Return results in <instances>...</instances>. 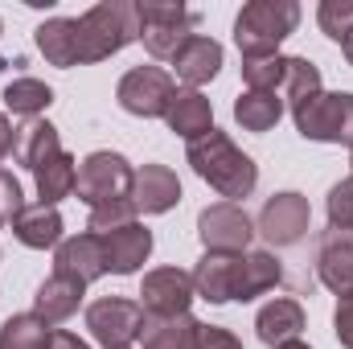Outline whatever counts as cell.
<instances>
[{
	"mask_svg": "<svg viewBox=\"0 0 353 349\" xmlns=\"http://www.w3.org/2000/svg\"><path fill=\"white\" fill-rule=\"evenodd\" d=\"M50 341H54V329L33 312L8 317L0 325V349H50Z\"/></svg>",
	"mask_w": 353,
	"mask_h": 349,
	"instance_id": "83f0119b",
	"label": "cell"
},
{
	"mask_svg": "<svg viewBox=\"0 0 353 349\" xmlns=\"http://www.w3.org/2000/svg\"><path fill=\"white\" fill-rule=\"evenodd\" d=\"M83 296H87V283H79V279L54 271V275L37 288V296H33V317H41L46 325H62V321H70V317L79 312Z\"/></svg>",
	"mask_w": 353,
	"mask_h": 349,
	"instance_id": "ac0fdd59",
	"label": "cell"
},
{
	"mask_svg": "<svg viewBox=\"0 0 353 349\" xmlns=\"http://www.w3.org/2000/svg\"><path fill=\"white\" fill-rule=\"evenodd\" d=\"M50 103H54V90L46 87L41 79H12V83L4 87V107H8L12 115L37 119Z\"/></svg>",
	"mask_w": 353,
	"mask_h": 349,
	"instance_id": "f1b7e54d",
	"label": "cell"
},
{
	"mask_svg": "<svg viewBox=\"0 0 353 349\" xmlns=\"http://www.w3.org/2000/svg\"><path fill=\"white\" fill-rule=\"evenodd\" d=\"M300 25V4L296 0H251L234 17V41L243 58H267L279 54V41L292 37Z\"/></svg>",
	"mask_w": 353,
	"mask_h": 349,
	"instance_id": "3957f363",
	"label": "cell"
},
{
	"mask_svg": "<svg viewBox=\"0 0 353 349\" xmlns=\"http://www.w3.org/2000/svg\"><path fill=\"white\" fill-rule=\"evenodd\" d=\"M144 308L140 300H123V296H103L87 308V329L103 349H128L140 341L144 333Z\"/></svg>",
	"mask_w": 353,
	"mask_h": 349,
	"instance_id": "52a82bcc",
	"label": "cell"
},
{
	"mask_svg": "<svg viewBox=\"0 0 353 349\" xmlns=\"http://www.w3.org/2000/svg\"><path fill=\"white\" fill-rule=\"evenodd\" d=\"M197 333H201V321H193L189 312L173 317V321H144V333L140 341L144 349H197Z\"/></svg>",
	"mask_w": 353,
	"mask_h": 349,
	"instance_id": "484cf974",
	"label": "cell"
},
{
	"mask_svg": "<svg viewBox=\"0 0 353 349\" xmlns=\"http://www.w3.org/2000/svg\"><path fill=\"white\" fill-rule=\"evenodd\" d=\"M333 333L345 349H353V288L337 296V312H333Z\"/></svg>",
	"mask_w": 353,
	"mask_h": 349,
	"instance_id": "d590c367",
	"label": "cell"
},
{
	"mask_svg": "<svg viewBox=\"0 0 353 349\" xmlns=\"http://www.w3.org/2000/svg\"><path fill=\"white\" fill-rule=\"evenodd\" d=\"M275 349H312V346H304V341L296 337V341H283V346H275Z\"/></svg>",
	"mask_w": 353,
	"mask_h": 349,
	"instance_id": "60d3db41",
	"label": "cell"
},
{
	"mask_svg": "<svg viewBox=\"0 0 353 349\" xmlns=\"http://www.w3.org/2000/svg\"><path fill=\"white\" fill-rule=\"evenodd\" d=\"M279 279H283V271H279V259H275L271 251H251V255H243V263H239L234 300H239V304H247V300H255V296L271 292Z\"/></svg>",
	"mask_w": 353,
	"mask_h": 349,
	"instance_id": "cb8c5ba5",
	"label": "cell"
},
{
	"mask_svg": "<svg viewBox=\"0 0 353 349\" xmlns=\"http://www.w3.org/2000/svg\"><path fill=\"white\" fill-rule=\"evenodd\" d=\"M197 349H243V341H239L230 329H218V325H201V333H197Z\"/></svg>",
	"mask_w": 353,
	"mask_h": 349,
	"instance_id": "8d00e7d4",
	"label": "cell"
},
{
	"mask_svg": "<svg viewBox=\"0 0 353 349\" xmlns=\"http://www.w3.org/2000/svg\"><path fill=\"white\" fill-rule=\"evenodd\" d=\"M255 329H259V341L271 346V349L283 346V341H296L300 329H304V308H300V300L279 296V300L263 304L259 317H255Z\"/></svg>",
	"mask_w": 353,
	"mask_h": 349,
	"instance_id": "7402d4cb",
	"label": "cell"
},
{
	"mask_svg": "<svg viewBox=\"0 0 353 349\" xmlns=\"http://www.w3.org/2000/svg\"><path fill=\"white\" fill-rule=\"evenodd\" d=\"M316 21H321V29H325L333 41H345L353 33V4L350 0H321Z\"/></svg>",
	"mask_w": 353,
	"mask_h": 349,
	"instance_id": "1f68e13d",
	"label": "cell"
},
{
	"mask_svg": "<svg viewBox=\"0 0 353 349\" xmlns=\"http://www.w3.org/2000/svg\"><path fill=\"white\" fill-rule=\"evenodd\" d=\"M173 70L189 90L205 87V83L218 79V70H222V46H218L214 37H205V33H193V37L173 54Z\"/></svg>",
	"mask_w": 353,
	"mask_h": 349,
	"instance_id": "9a60e30c",
	"label": "cell"
},
{
	"mask_svg": "<svg viewBox=\"0 0 353 349\" xmlns=\"http://www.w3.org/2000/svg\"><path fill=\"white\" fill-rule=\"evenodd\" d=\"M165 123H169V132L181 136V140H197V136H205L214 128V107H210V99L201 90L185 87L173 94V103L165 111Z\"/></svg>",
	"mask_w": 353,
	"mask_h": 349,
	"instance_id": "ffe728a7",
	"label": "cell"
},
{
	"mask_svg": "<svg viewBox=\"0 0 353 349\" xmlns=\"http://www.w3.org/2000/svg\"><path fill=\"white\" fill-rule=\"evenodd\" d=\"M341 50H345V62H350V66H353V33H350V37H345V41H341Z\"/></svg>",
	"mask_w": 353,
	"mask_h": 349,
	"instance_id": "ab89813d",
	"label": "cell"
},
{
	"mask_svg": "<svg viewBox=\"0 0 353 349\" xmlns=\"http://www.w3.org/2000/svg\"><path fill=\"white\" fill-rule=\"evenodd\" d=\"M12 148H17V132H12V123H8V119L0 115V161H4V157H8Z\"/></svg>",
	"mask_w": 353,
	"mask_h": 349,
	"instance_id": "f35d334b",
	"label": "cell"
},
{
	"mask_svg": "<svg viewBox=\"0 0 353 349\" xmlns=\"http://www.w3.org/2000/svg\"><path fill=\"white\" fill-rule=\"evenodd\" d=\"M132 181H136V169L128 165V157H119V152H90L87 161L79 165L74 193H79L83 206L99 210L107 201L132 197Z\"/></svg>",
	"mask_w": 353,
	"mask_h": 349,
	"instance_id": "8992f818",
	"label": "cell"
},
{
	"mask_svg": "<svg viewBox=\"0 0 353 349\" xmlns=\"http://www.w3.org/2000/svg\"><path fill=\"white\" fill-rule=\"evenodd\" d=\"M173 94H176L173 79H169V70H161V66H136V70H128V74L119 79V87H115L119 107H123L128 115H140V119H165Z\"/></svg>",
	"mask_w": 353,
	"mask_h": 349,
	"instance_id": "ba28073f",
	"label": "cell"
},
{
	"mask_svg": "<svg viewBox=\"0 0 353 349\" xmlns=\"http://www.w3.org/2000/svg\"><path fill=\"white\" fill-rule=\"evenodd\" d=\"M128 222H136V206H132V197H123V201H107V206L90 210L87 230H90V235H107V230L128 226Z\"/></svg>",
	"mask_w": 353,
	"mask_h": 349,
	"instance_id": "d6a6232c",
	"label": "cell"
},
{
	"mask_svg": "<svg viewBox=\"0 0 353 349\" xmlns=\"http://www.w3.org/2000/svg\"><path fill=\"white\" fill-rule=\"evenodd\" d=\"M350 173H353V152H350Z\"/></svg>",
	"mask_w": 353,
	"mask_h": 349,
	"instance_id": "b9f144b4",
	"label": "cell"
},
{
	"mask_svg": "<svg viewBox=\"0 0 353 349\" xmlns=\"http://www.w3.org/2000/svg\"><path fill=\"white\" fill-rule=\"evenodd\" d=\"M181 201V181L169 165H144L132 181V206L144 214H169Z\"/></svg>",
	"mask_w": 353,
	"mask_h": 349,
	"instance_id": "e0dca14e",
	"label": "cell"
},
{
	"mask_svg": "<svg viewBox=\"0 0 353 349\" xmlns=\"http://www.w3.org/2000/svg\"><path fill=\"white\" fill-rule=\"evenodd\" d=\"M54 271L58 275H70L79 283H94L99 275H107V263H103V243L99 235H70L54 247Z\"/></svg>",
	"mask_w": 353,
	"mask_h": 349,
	"instance_id": "4fadbf2b",
	"label": "cell"
},
{
	"mask_svg": "<svg viewBox=\"0 0 353 349\" xmlns=\"http://www.w3.org/2000/svg\"><path fill=\"white\" fill-rule=\"evenodd\" d=\"M193 275L181 271V267H157L144 275L140 283V308L144 317L152 321H173V317H185L189 304H193Z\"/></svg>",
	"mask_w": 353,
	"mask_h": 349,
	"instance_id": "9c48e42d",
	"label": "cell"
},
{
	"mask_svg": "<svg viewBox=\"0 0 353 349\" xmlns=\"http://www.w3.org/2000/svg\"><path fill=\"white\" fill-rule=\"evenodd\" d=\"M185 161L193 165V173L201 177L210 189H218L222 197L239 201V197H251L255 185H259V165L218 128H210L205 136L189 140L185 148Z\"/></svg>",
	"mask_w": 353,
	"mask_h": 349,
	"instance_id": "6da1fadb",
	"label": "cell"
},
{
	"mask_svg": "<svg viewBox=\"0 0 353 349\" xmlns=\"http://www.w3.org/2000/svg\"><path fill=\"white\" fill-rule=\"evenodd\" d=\"M308 222H312V206L304 193H275L267 197L263 214H259V235H263L271 247H296L304 235H308Z\"/></svg>",
	"mask_w": 353,
	"mask_h": 349,
	"instance_id": "8fae6325",
	"label": "cell"
},
{
	"mask_svg": "<svg viewBox=\"0 0 353 349\" xmlns=\"http://www.w3.org/2000/svg\"><path fill=\"white\" fill-rule=\"evenodd\" d=\"M140 12V41L152 58H169L193 37V25H197V12L173 4V0H140L136 4Z\"/></svg>",
	"mask_w": 353,
	"mask_h": 349,
	"instance_id": "5b68a950",
	"label": "cell"
},
{
	"mask_svg": "<svg viewBox=\"0 0 353 349\" xmlns=\"http://www.w3.org/2000/svg\"><path fill=\"white\" fill-rule=\"evenodd\" d=\"M50 349H90L83 337H74V333H66V329H54V341H50Z\"/></svg>",
	"mask_w": 353,
	"mask_h": 349,
	"instance_id": "74e56055",
	"label": "cell"
},
{
	"mask_svg": "<svg viewBox=\"0 0 353 349\" xmlns=\"http://www.w3.org/2000/svg\"><path fill=\"white\" fill-rule=\"evenodd\" d=\"M234 119L243 132H271L283 119V99L279 90H247L234 99Z\"/></svg>",
	"mask_w": 353,
	"mask_h": 349,
	"instance_id": "d4e9b609",
	"label": "cell"
},
{
	"mask_svg": "<svg viewBox=\"0 0 353 349\" xmlns=\"http://www.w3.org/2000/svg\"><path fill=\"white\" fill-rule=\"evenodd\" d=\"M33 41L50 66H79V17H50L46 25H37Z\"/></svg>",
	"mask_w": 353,
	"mask_h": 349,
	"instance_id": "44dd1931",
	"label": "cell"
},
{
	"mask_svg": "<svg viewBox=\"0 0 353 349\" xmlns=\"http://www.w3.org/2000/svg\"><path fill=\"white\" fill-rule=\"evenodd\" d=\"M325 210H329V226L333 230H353V177L350 181H337L329 189Z\"/></svg>",
	"mask_w": 353,
	"mask_h": 349,
	"instance_id": "836d02e7",
	"label": "cell"
},
{
	"mask_svg": "<svg viewBox=\"0 0 353 349\" xmlns=\"http://www.w3.org/2000/svg\"><path fill=\"white\" fill-rule=\"evenodd\" d=\"M140 41V12L136 0H103L79 17V66L103 62L119 50Z\"/></svg>",
	"mask_w": 353,
	"mask_h": 349,
	"instance_id": "7a4b0ae2",
	"label": "cell"
},
{
	"mask_svg": "<svg viewBox=\"0 0 353 349\" xmlns=\"http://www.w3.org/2000/svg\"><path fill=\"white\" fill-rule=\"evenodd\" d=\"M99 243H103V263H107L111 275H132L152 255V230L140 226V222L115 226V230L99 235Z\"/></svg>",
	"mask_w": 353,
	"mask_h": 349,
	"instance_id": "7c38bea8",
	"label": "cell"
},
{
	"mask_svg": "<svg viewBox=\"0 0 353 349\" xmlns=\"http://www.w3.org/2000/svg\"><path fill=\"white\" fill-rule=\"evenodd\" d=\"M12 235H17V243L29 247V251L58 247V243H62V214H58V206H41V201L25 206V210L12 218Z\"/></svg>",
	"mask_w": 353,
	"mask_h": 349,
	"instance_id": "d6986e66",
	"label": "cell"
},
{
	"mask_svg": "<svg viewBox=\"0 0 353 349\" xmlns=\"http://www.w3.org/2000/svg\"><path fill=\"white\" fill-rule=\"evenodd\" d=\"M312 94H321V70L308 58H288V70H283V103L296 111Z\"/></svg>",
	"mask_w": 353,
	"mask_h": 349,
	"instance_id": "f546056e",
	"label": "cell"
},
{
	"mask_svg": "<svg viewBox=\"0 0 353 349\" xmlns=\"http://www.w3.org/2000/svg\"><path fill=\"white\" fill-rule=\"evenodd\" d=\"M37 197H41V206H58L62 197H70L74 193V181H79V161L70 157V152H58L54 161H46L37 173Z\"/></svg>",
	"mask_w": 353,
	"mask_h": 349,
	"instance_id": "4316f807",
	"label": "cell"
},
{
	"mask_svg": "<svg viewBox=\"0 0 353 349\" xmlns=\"http://www.w3.org/2000/svg\"><path fill=\"white\" fill-rule=\"evenodd\" d=\"M25 210V197H21V181L0 169V226H12V218Z\"/></svg>",
	"mask_w": 353,
	"mask_h": 349,
	"instance_id": "e575fe53",
	"label": "cell"
},
{
	"mask_svg": "<svg viewBox=\"0 0 353 349\" xmlns=\"http://www.w3.org/2000/svg\"><path fill=\"white\" fill-rule=\"evenodd\" d=\"M316 279L337 296L353 288V230H325L316 247Z\"/></svg>",
	"mask_w": 353,
	"mask_h": 349,
	"instance_id": "5bb4252c",
	"label": "cell"
},
{
	"mask_svg": "<svg viewBox=\"0 0 353 349\" xmlns=\"http://www.w3.org/2000/svg\"><path fill=\"white\" fill-rule=\"evenodd\" d=\"M197 239L205 243V251L243 255L247 243L255 239V222L247 218L243 206H234V201H218V206H205V210L197 214Z\"/></svg>",
	"mask_w": 353,
	"mask_h": 349,
	"instance_id": "30bf717a",
	"label": "cell"
},
{
	"mask_svg": "<svg viewBox=\"0 0 353 349\" xmlns=\"http://www.w3.org/2000/svg\"><path fill=\"white\" fill-rule=\"evenodd\" d=\"M239 263L243 255H226V251H205L197 271H193V292L210 304H230L234 300V283H239Z\"/></svg>",
	"mask_w": 353,
	"mask_h": 349,
	"instance_id": "2e32d148",
	"label": "cell"
},
{
	"mask_svg": "<svg viewBox=\"0 0 353 349\" xmlns=\"http://www.w3.org/2000/svg\"><path fill=\"white\" fill-rule=\"evenodd\" d=\"M62 152V140H58V128L50 123V119H29L21 132H17V148H12V157H17V165H25L29 173H37L46 161H54Z\"/></svg>",
	"mask_w": 353,
	"mask_h": 349,
	"instance_id": "603a6c76",
	"label": "cell"
},
{
	"mask_svg": "<svg viewBox=\"0 0 353 349\" xmlns=\"http://www.w3.org/2000/svg\"><path fill=\"white\" fill-rule=\"evenodd\" d=\"M0 33H4V21H0Z\"/></svg>",
	"mask_w": 353,
	"mask_h": 349,
	"instance_id": "7bdbcfd3",
	"label": "cell"
},
{
	"mask_svg": "<svg viewBox=\"0 0 353 349\" xmlns=\"http://www.w3.org/2000/svg\"><path fill=\"white\" fill-rule=\"evenodd\" d=\"M296 132L316 144H345L353 152V94L350 90H321L292 111Z\"/></svg>",
	"mask_w": 353,
	"mask_h": 349,
	"instance_id": "277c9868",
	"label": "cell"
},
{
	"mask_svg": "<svg viewBox=\"0 0 353 349\" xmlns=\"http://www.w3.org/2000/svg\"><path fill=\"white\" fill-rule=\"evenodd\" d=\"M243 83L247 90H279L283 87V70H288V58L283 54H267V58H243Z\"/></svg>",
	"mask_w": 353,
	"mask_h": 349,
	"instance_id": "4dcf8cb0",
	"label": "cell"
}]
</instances>
